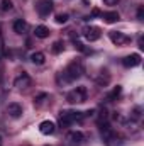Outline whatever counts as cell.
<instances>
[{
	"label": "cell",
	"mask_w": 144,
	"mask_h": 146,
	"mask_svg": "<svg viewBox=\"0 0 144 146\" xmlns=\"http://www.w3.org/2000/svg\"><path fill=\"white\" fill-rule=\"evenodd\" d=\"M46 146H49V145H46Z\"/></svg>",
	"instance_id": "obj_24"
},
{
	"label": "cell",
	"mask_w": 144,
	"mask_h": 146,
	"mask_svg": "<svg viewBox=\"0 0 144 146\" xmlns=\"http://www.w3.org/2000/svg\"><path fill=\"white\" fill-rule=\"evenodd\" d=\"M53 7H54L53 0H37L36 3V10L41 17H48L53 12Z\"/></svg>",
	"instance_id": "obj_4"
},
{
	"label": "cell",
	"mask_w": 144,
	"mask_h": 146,
	"mask_svg": "<svg viewBox=\"0 0 144 146\" xmlns=\"http://www.w3.org/2000/svg\"><path fill=\"white\" fill-rule=\"evenodd\" d=\"M68 19H70V15H68V14H58L54 21H56V24H66V22H68Z\"/></svg>",
	"instance_id": "obj_19"
},
{
	"label": "cell",
	"mask_w": 144,
	"mask_h": 146,
	"mask_svg": "<svg viewBox=\"0 0 144 146\" xmlns=\"http://www.w3.org/2000/svg\"><path fill=\"white\" fill-rule=\"evenodd\" d=\"M100 36H102V31H100V27H97V26H87V27L83 29V37H85L87 41H90V42L98 41Z\"/></svg>",
	"instance_id": "obj_5"
},
{
	"label": "cell",
	"mask_w": 144,
	"mask_h": 146,
	"mask_svg": "<svg viewBox=\"0 0 144 146\" xmlns=\"http://www.w3.org/2000/svg\"><path fill=\"white\" fill-rule=\"evenodd\" d=\"M97 82H98L100 85H107L108 82H110V75H108V72H107V70L100 72V76L97 78Z\"/></svg>",
	"instance_id": "obj_16"
},
{
	"label": "cell",
	"mask_w": 144,
	"mask_h": 146,
	"mask_svg": "<svg viewBox=\"0 0 144 146\" xmlns=\"http://www.w3.org/2000/svg\"><path fill=\"white\" fill-rule=\"evenodd\" d=\"M119 12H115V10H112V12H105V14H102V19L107 22V24H114V22H117L119 21Z\"/></svg>",
	"instance_id": "obj_13"
},
{
	"label": "cell",
	"mask_w": 144,
	"mask_h": 146,
	"mask_svg": "<svg viewBox=\"0 0 144 146\" xmlns=\"http://www.w3.org/2000/svg\"><path fill=\"white\" fill-rule=\"evenodd\" d=\"M83 117H85V114H83V112L63 110V112L59 114V126H61V127H68V126H71V124H75V122L83 121Z\"/></svg>",
	"instance_id": "obj_2"
},
{
	"label": "cell",
	"mask_w": 144,
	"mask_h": 146,
	"mask_svg": "<svg viewBox=\"0 0 144 146\" xmlns=\"http://www.w3.org/2000/svg\"><path fill=\"white\" fill-rule=\"evenodd\" d=\"M46 99H48V94H44V92H42V94H39L37 97H34V104H36V106H42Z\"/></svg>",
	"instance_id": "obj_21"
},
{
	"label": "cell",
	"mask_w": 144,
	"mask_h": 146,
	"mask_svg": "<svg viewBox=\"0 0 144 146\" xmlns=\"http://www.w3.org/2000/svg\"><path fill=\"white\" fill-rule=\"evenodd\" d=\"M83 73H85L83 63L78 61V60H75V61H71V63L63 70V83H71L75 80H78Z\"/></svg>",
	"instance_id": "obj_1"
},
{
	"label": "cell",
	"mask_w": 144,
	"mask_h": 146,
	"mask_svg": "<svg viewBox=\"0 0 144 146\" xmlns=\"http://www.w3.org/2000/svg\"><path fill=\"white\" fill-rule=\"evenodd\" d=\"M0 9H2L3 12H9V10H12V9H14V3H12V0H2V2H0Z\"/></svg>",
	"instance_id": "obj_18"
},
{
	"label": "cell",
	"mask_w": 144,
	"mask_h": 146,
	"mask_svg": "<svg viewBox=\"0 0 144 146\" xmlns=\"http://www.w3.org/2000/svg\"><path fill=\"white\" fill-rule=\"evenodd\" d=\"M122 65H124L126 68H134V66L141 65V54L134 53V54H129V56H126V58L122 60Z\"/></svg>",
	"instance_id": "obj_9"
},
{
	"label": "cell",
	"mask_w": 144,
	"mask_h": 146,
	"mask_svg": "<svg viewBox=\"0 0 144 146\" xmlns=\"http://www.w3.org/2000/svg\"><path fill=\"white\" fill-rule=\"evenodd\" d=\"M44 60H46V56H44V53H41V51H36V53L31 54V61H32L34 65H42Z\"/></svg>",
	"instance_id": "obj_15"
},
{
	"label": "cell",
	"mask_w": 144,
	"mask_h": 146,
	"mask_svg": "<svg viewBox=\"0 0 144 146\" xmlns=\"http://www.w3.org/2000/svg\"><path fill=\"white\" fill-rule=\"evenodd\" d=\"M120 94H122V87H119V85H117V87H114V90L107 95V99H108V100H115Z\"/></svg>",
	"instance_id": "obj_17"
},
{
	"label": "cell",
	"mask_w": 144,
	"mask_h": 146,
	"mask_svg": "<svg viewBox=\"0 0 144 146\" xmlns=\"http://www.w3.org/2000/svg\"><path fill=\"white\" fill-rule=\"evenodd\" d=\"M39 131H41V134H44V136L54 134V131H56V124H54L53 121H42V122L39 124Z\"/></svg>",
	"instance_id": "obj_10"
},
{
	"label": "cell",
	"mask_w": 144,
	"mask_h": 146,
	"mask_svg": "<svg viewBox=\"0 0 144 146\" xmlns=\"http://www.w3.org/2000/svg\"><path fill=\"white\" fill-rule=\"evenodd\" d=\"M108 37H110V41H112L114 44H117V46H122V44H126V42L131 41V37H127L124 33H120V31H110V33H108Z\"/></svg>",
	"instance_id": "obj_7"
},
{
	"label": "cell",
	"mask_w": 144,
	"mask_h": 146,
	"mask_svg": "<svg viewBox=\"0 0 144 146\" xmlns=\"http://www.w3.org/2000/svg\"><path fill=\"white\" fill-rule=\"evenodd\" d=\"M34 34H36V37H39V39H46V37L49 36V29H48L46 26H37L36 29H34Z\"/></svg>",
	"instance_id": "obj_14"
},
{
	"label": "cell",
	"mask_w": 144,
	"mask_h": 146,
	"mask_svg": "<svg viewBox=\"0 0 144 146\" xmlns=\"http://www.w3.org/2000/svg\"><path fill=\"white\" fill-rule=\"evenodd\" d=\"M66 141L70 146H81L83 141H85V136L81 131H71L68 136H66Z\"/></svg>",
	"instance_id": "obj_6"
},
{
	"label": "cell",
	"mask_w": 144,
	"mask_h": 146,
	"mask_svg": "<svg viewBox=\"0 0 144 146\" xmlns=\"http://www.w3.org/2000/svg\"><path fill=\"white\" fill-rule=\"evenodd\" d=\"M26 31H27V22L24 19H15V22H14V33L24 34Z\"/></svg>",
	"instance_id": "obj_12"
},
{
	"label": "cell",
	"mask_w": 144,
	"mask_h": 146,
	"mask_svg": "<svg viewBox=\"0 0 144 146\" xmlns=\"http://www.w3.org/2000/svg\"><path fill=\"white\" fill-rule=\"evenodd\" d=\"M66 100L70 104H83L87 100V88L85 87H76L66 94Z\"/></svg>",
	"instance_id": "obj_3"
},
{
	"label": "cell",
	"mask_w": 144,
	"mask_h": 146,
	"mask_svg": "<svg viewBox=\"0 0 144 146\" xmlns=\"http://www.w3.org/2000/svg\"><path fill=\"white\" fill-rule=\"evenodd\" d=\"M51 51H53L54 54H59V53H63V42H61V41H56V42L53 44Z\"/></svg>",
	"instance_id": "obj_20"
},
{
	"label": "cell",
	"mask_w": 144,
	"mask_h": 146,
	"mask_svg": "<svg viewBox=\"0 0 144 146\" xmlns=\"http://www.w3.org/2000/svg\"><path fill=\"white\" fill-rule=\"evenodd\" d=\"M7 114H9L10 117H14V119L20 117V115H22V106L17 104V102H10V104L7 106Z\"/></svg>",
	"instance_id": "obj_11"
},
{
	"label": "cell",
	"mask_w": 144,
	"mask_h": 146,
	"mask_svg": "<svg viewBox=\"0 0 144 146\" xmlns=\"http://www.w3.org/2000/svg\"><path fill=\"white\" fill-rule=\"evenodd\" d=\"M31 83H32V80H31V76L27 73H20L14 80V87L15 88H27V87H31Z\"/></svg>",
	"instance_id": "obj_8"
},
{
	"label": "cell",
	"mask_w": 144,
	"mask_h": 146,
	"mask_svg": "<svg viewBox=\"0 0 144 146\" xmlns=\"http://www.w3.org/2000/svg\"><path fill=\"white\" fill-rule=\"evenodd\" d=\"M137 19H139V21H143V19H144V9H143V7H139V9H137Z\"/></svg>",
	"instance_id": "obj_22"
},
{
	"label": "cell",
	"mask_w": 144,
	"mask_h": 146,
	"mask_svg": "<svg viewBox=\"0 0 144 146\" xmlns=\"http://www.w3.org/2000/svg\"><path fill=\"white\" fill-rule=\"evenodd\" d=\"M104 2H105L107 5H117V2H119V0H104Z\"/></svg>",
	"instance_id": "obj_23"
}]
</instances>
